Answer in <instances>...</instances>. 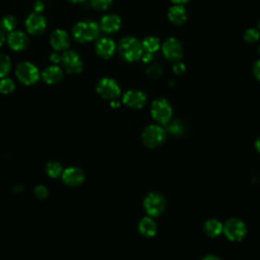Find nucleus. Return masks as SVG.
Returning <instances> with one entry per match:
<instances>
[{"mask_svg":"<svg viewBox=\"0 0 260 260\" xmlns=\"http://www.w3.org/2000/svg\"><path fill=\"white\" fill-rule=\"evenodd\" d=\"M166 138L165 129L158 125L146 127L142 133V141L147 147H156L160 145Z\"/></svg>","mask_w":260,"mask_h":260,"instance_id":"obj_5","label":"nucleus"},{"mask_svg":"<svg viewBox=\"0 0 260 260\" xmlns=\"http://www.w3.org/2000/svg\"><path fill=\"white\" fill-rule=\"evenodd\" d=\"M17 20L13 15H6L0 20V27L3 31H12L16 26Z\"/></svg>","mask_w":260,"mask_h":260,"instance_id":"obj_24","label":"nucleus"},{"mask_svg":"<svg viewBox=\"0 0 260 260\" xmlns=\"http://www.w3.org/2000/svg\"><path fill=\"white\" fill-rule=\"evenodd\" d=\"M89 1L91 6L96 10H106L112 4V0H89Z\"/></svg>","mask_w":260,"mask_h":260,"instance_id":"obj_30","label":"nucleus"},{"mask_svg":"<svg viewBox=\"0 0 260 260\" xmlns=\"http://www.w3.org/2000/svg\"><path fill=\"white\" fill-rule=\"evenodd\" d=\"M100 25L93 20L78 21L72 28L73 38L79 43H87L98 39L100 35Z\"/></svg>","mask_w":260,"mask_h":260,"instance_id":"obj_1","label":"nucleus"},{"mask_svg":"<svg viewBox=\"0 0 260 260\" xmlns=\"http://www.w3.org/2000/svg\"><path fill=\"white\" fill-rule=\"evenodd\" d=\"M45 172L46 174L53 179H56L58 177H60L63 173V167L59 161L56 160H51L49 162L46 164L45 167Z\"/></svg>","mask_w":260,"mask_h":260,"instance_id":"obj_22","label":"nucleus"},{"mask_svg":"<svg viewBox=\"0 0 260 260\" xmlns=\"http://www.w3.org/2000/svg\"><path fill=\"white\" fill-rule=\"evenodd\" d=\"M4 42H5V36H4L3 30L0 28V46H2Z\"/></svg>","mask_w":260,"mask_h":260,"instance_id":"obj_38","label":"nucleus"},{"mask_svg":"<svg viewBox=\"0 0 260 260\" xmlns=\"http://www.w3.org/2000/svg\"><path fill=\"white\" fill-rule=\"evenodd\" d=\"M15 88V84L11 78L3 77L0 80V92L3 94L11 93Z\"/></svg>","mask_w":260,"mask_h":260,"instance_id":"obj_26","label":"nucleus"},{"mask_svg":"<svg viewBox=\"0 0 260 260\" xmlns=\"http://www.w3.org/2000/svg\"><path fill=\"white\" fill-rule=\"evenodd\" d=\"M142 49L147 53H154L159 48V41L155 37H147L142 41Z\"/></svg>","mask_w":260,"mask_h":260,"instance_id":"obj_23","label":"nucleus"},{"mask_svg":"<svg viewBox=\"0 0 260 260\" xmlns=\"http://www.w3.org/2000/svg\"><path fill=\"white\" fill-rule=\"evenodd\" d=\"M121 26V18L117 14L104 15L100 21V28L108 34L117 31Z\"/></svg>","mask_w":260,"mask_h":260,"instance_id":"obj_17","label":"nucleus"},{"mask_svg":"<svg viewBox=\"0 0 260 260\" xmlns=\"http://www.w3.org/2000/svg\"><path fill=\"white\" fill-rule=\"evenodd\" d=\"M96 91L104 99L115 100L120 95L121 89L116 80L110 77H105L98 82Z\"/></svg>","mask_w":260,"mask_h":260,"instance_id":"obj_7","label":"nucleus"},{"mask_svg":"<svg viewBox=\"0 0 260 260\" xmlns=\"http://www.w3.org/2000/svg\"><path fill=\"white\" fill-rule=\"evenodd\" d=\"M167 130L173 134V135H176V136H180L184 133L185 129H184V125L178 121V120H175V121H172L171 123L168 124L167 126Z\"/></svg>","mask_w":260,"mask_h":260,"instance_id":"obj_27","label":"nucleus"},{"mask_svg":"<svg viewBox=\"0 0 260 260\" xmlns=\"http://www.w3.org/2000/svg\"><path fill=\"white\" fill-rule=\"evenodd\" d=\"M15 74L17 79L25 85L35 84L40 79V71L38 67L28 61L18 63Z\"/></svg>","mask_w":260,"mask_h":260,"instance_id":"obj_3","label":"nucleus"},{"mask_svg":"<svg viewBox=\"0 0 260 260\" xmlns=\"http://www.w3.org/2000/svg\"><path fill=\"white\" fill-rule=\"evenodd\" d=\"M32 8H34V12L41 13L44 10L45 5H44V3L41 0H36L34 2V4H32Z\"/></svg>","mask_w":260,"mask_h":260,"instance_id":"obj_33","label":"nucleus"},{"mask_svg":"<svg viewBox=\"0 0 260 260\" xmlns=\"http://www.w3.org/2000/svg\"><path fill=\"white\" fill-rule=\"evenodd\" d=\"M146 100V94L143 91L137 89H130L123 95V103L134 109L142 108L145 105Z\"/></svg>","mask_w":260,"mask_h":260,"instance_id":"obj_13","label":"nucleus"},{"mask_svg":"<svg viewBox=\"0 0 260 260\" xmlns=\"http://www.w3.org/2000/svg\"><path fill=\"white\" fill-rule=\"evenodd\" d=\"M139 232L144 237H152L156 233V224L150 217H144L140 220L138 225Z\"/></svg>","mask_w":260,"mask_h":260,"instance_id":"obj_20","label":"nucleus"},{"mask_svg":"<svg viewBox=\"0 0 260 260\" xmlns=\"http://www.w3.org/2000/svg\"><path fill=\"white\" fill-rule=\"evenodd\" d=\"M168 17L174 24H183L187 19V11L182 5L176 4L169 9Z\"/></svg>","mask_w":260,"mask_h":260,"instance_id":"obj_19","label":"nucleus"},{"mask_svg":"<svg viewBox=\"0 0 260 260\" xmlns=\"http://www.w3.org/2000/svg\"><path fill=\"white\" fill-rule=\"evenodd\" d=\"M259 55H260V47H259Z\"/></svg>","mask_w":260,"mask_h":260,"instance_id":"obj_43","label":"nucleus"},{"mask_svg":"<svg viewBox=\"0 0 260 260\" xmlns=\"http://www.w3.org/2000/svg\"><path fill=\"white\" fill-rule=\"evenodd\" d=\"M141 59H142V61H143V62H145V63L150 62V61L152 60V54H151V53H147V52H146L145 54H142Z\"/></svg>","mask_w":260,"mask_h":260,"instance_id":"obj_36","label":"nucleus"},{"mask_svg":"<svg viewBox=\"0 0 260 260\" xmlns=\"http://www.w3.org/2000/svg\"><path fill=\"white\" fill-rule=\"evenodd\" d=\"M185 70H186L185 64L182 63V62H176V63L174 64V66H173V71H174L176 74H178V75L183 74V73L185 72Z\"/></svg>","mask_w":260,"mask_h":260,"instance_id":"obj_32","label":"nucleus"},{"mask_svg":"<svg viewBox=\"0 0 260 260\" xmlns=\"http://www.w3.org/2000/svg\"><path fill=\"white\" fill-rule=\"evenodd\" d=\"M34 194L35 196L38 198V199H41V200H44L48 197L49 195V190L46 186L44 185H37L34 189Z\"/></svg>","mask_w":260,"mask_h":260,"instance_id":"obj_31","label":"nucleus"},{"mask_svg":"<svg viewBox=\"0 0 260 260\" xmlns=\"http://www.w3.org/2000/svg\"><path fill=\"white\" fill-rule=\"evenodd\" d=\"M255 147H256V149L260 152V137L256 140V142H255Z\"/></svg>","mask_w":260,"mask_h":260,"instance_id":"obj_40","label":"nucleus"},{"mask_svg":"<svg viewBox=\"0 0 260 260\" xmlns=\"http://www.w3.org/2000/svg\"><path fill=\"white\" fill-rule=\"evenodd\" d=\"M7 44L13 51H21L25 49L28 43L27 36L21 30H12L7 36Z\"/></svg>","mask_w":260,"mask_h":260,"instance_id":"obj_15","label":"nucleus"},{"mask_svg":"<svg viewBox=\"0 0 260 260\" xmlns=\"http://www.w3.org/2000/svg\"><path fill=\"white\" fill-rule=\"evenodd\" d=\"M68 1H70L72 3H82V2H84L86 0H68Z\"/></svg>","mask_w":260,"mask_h":260,"instance_id":"obj_41","label":"nucleus"},{"mask_svg":"<svg viewBox=\"0 0 260 260\" xmlns=\"http://www.w3.org/2000/svg\"><path fill=\"white\" fill-rule=\"evenodd\" d=\"M143 205L147 214L151 216H157L164 211L166 207V200L161 194L152 192L144 198Z\"/></svg>","mask_w":260,"mask_h":260,"instance_id":"obj_6","label":"nucleus"},{"mask_svg":"<svg viewBox=\"0 0 260 260\" xmlns=\"http://www.w3.org/2000/svg\"><path fill=\"white\" fill-rule=\"evenodd\" d=\"M258 28H259V31H260V20H259V22H258Z\"/></svg>","mask_w":260,"mask_h":260,"instance_id":"obj_42","label":"nucleus"},{"mask_svg":"<svg viewBox=\"0 0 260 260\" xmlns=\"http://www.w3.org/2000/svg\"><path fill=\"white\" fill-rule=\"evenodd\" d=\"M50 44L56 51H66L70 45V39L64 29L57 28L50 36Z\"/></svg>","mask_w":260,"mask_h":260,"instance_id":"obj_14","label":"nucleus"},{"mask_svg":"<svg viewBox=\"0 0 260 260\" xmlns=\"http://www.w3.org/2000/svg\"><path fill=\"white\" fill-rule=\"evenodd\" d=\"M253 72H254L255 77L260 81V59L258 61H256V63L254 64Z\"/></svg>","mask_w":260,"mask_h":260,"instance_id":"obj_34","label":"nucleus"},{"mask_svg":"<svg viewBox=\"0 0 260 260\" xmlns=\"http://www.w3.org/2000/svg\"><path fill=\"white\" fill-rule=\"evenodd\" d=\"M119 53L126 61H136L140 59L143 54L142 44L136 38L126 37L122 39L119 44Z\"/></svg>","mask_w":260,"mask_h":260,"instance_id":"obj_2","label":"nucleus"},{"mask_svg":"<svg viewBox=\"0 0 260 260\" xmlns=\"http://www.w3.org/2000/svg\"><path fill=\"white\" fill-rule=\"evenodd\" d=\"M223 233L231 241H241L246 235L245 223L238 218H231L226 220L223 226Z\"/></svg>","mask_w":260,"mask_h":260,"instance_id":"obj_8","label":"nucleus"},{"mask_svg":"<svg viewBox=\"0 0 260 260\" xmlns=\"http://www.w3.org/2000/svg\"><path fill=\"white\" fill-rule=\"evenodd\" d=\"M222 224L217 219H209L204 223V232L209 237H217L222 232Z\"/></svg>","mask_w":260,"mask_h":260,"instance_id":"obj_21","label":"nucleus"},{"mask_svg":"<svg viewBox=\"0 0 260 260\" xmlns=\"http://www.w3.org/2000/svg\"><path fill=\"white\" fill-rule=\"evenodd\" d=\"M162 73V67L160 64H153L146 69V74L150 78H157Z\"/></svg>","mask_w":260,"mask_h":260,"instance_id":"obj_28","label":"nucleus"},{"mask_svg":"<svg viewBox=\"0 0 260 260\" xmlns=\"http://www.w3.org/2000/svg\"><path fill=\"white\" fill-rule=\"evenodd\" d=\"M172 2H174L175 4H179V5H181V4H184V3H186L188 0H171Z\"/></svg>","mask_w":260,"mask_h":260,"instance_id":"obj_39","label":"nucleus"},{"mask_svg":"<svg viewBox=\"0 0 260 260\" xmlns=\"http://www.w3.org/2000/svg\"><path fill=\"white\" fill-rule=\"evenodd\" d=\"M63 77V70L58 65L46 67L42 72V78L47 84H55Z\"/></svg>","mask_w":260,"mask_h":260,"instance_id":"obj_18","label":"nucleus"},{"mask_svg":"<svg viewBox=\"0 0 260 260\" xmlns=\"http://www.w3.org/2000/svg\"><path fill=\"white\" fill-rule=\"evenodd\" d=\"M25 28L31 35L42 34L47 26V20L41 13L32 12L25 19Z\"/></svg>","mask_w":260,"mask_h":260,"instance_id":"obj_12","label":"nucleus"},{"mask_svg":"<svg viewBox=\"0 0 260 260\" xmlns=\"http://www.w3.org/2000/svg\"><path fill=\"white\" fill-rule=\"evenodd\" d=\"M61 63L68 73H79L83 67L80 56L72 50L64 51L61 55Z\"/></svg>","mask_w":260,"mask_h":260,"instance_id":"obj_9","label":"nucleus"},{"mask_svg":"<svg viewBox=\"0 0 260 260\" xmlns=\"http://www.w3.org/2000/svg\"><path fill=\"white\" fill-rule=\"evenodd\" d=\"M116 50L115 42L110 38H101L95 44V51L99 56L108 59L112 57Z\"/></svg>","mask_w":260,"mask_h":260,"instance_id":"obj_16","label":"nucleus"},{"mask_svg":"<svg viewBox=\"0 0 260 260\" xmlns=\"http://www.w3.org/2000/svg\"><path fill=\"white\" fill-rule=\"evenodd\" d=\"M201 260H220L218 257H216V256H213V255H208V256H206V257H204L203 259H201Z\"/></svg>","mask_w":260,"mask_h":260,"instance_id":"obj_37","label":"nucleus"},{"mask_svg":"<svg viewBox=\"0 0 260 260\" xmlns=\"http://www.w3.org/2000/svg\"><path fill=\"white\" fill-rule=\"evenodd\" d=\"M151 116L160 124H167L172 117V107L165 99H157L151 105Z\"/></svg>","mask_w":260,"mask_h":260,"instance_id":"obj_4","label":"nucleus"},{"mask_svg":"<svg viewBox=\"0 0 260 260\" xmlns=\"http://www.w3.org/2000/svg\"><path fill=\"white\" fill-rule=\"evenodd\" d=\"M50 61L51 62H53V63H59V62H61V55L60 54H58L57 52H55V53H52L51 55H50Z\"/></svg>","mask_w":260,"mask_h":260,"instance_id":"obj_35","label":"nucleus"},{"mask_svg":"<svg viewBox=\"0 0 260 260\" xmlns=\"http://www.w3.org/2000/svg\"><path fill=\"white\" fill-rule=\"evenodd\" d=\"M260 37V32L258 29L256 28H249L246 30L245 35H244V40L247 43H255L256 41H258Z\"/></svg>","mask_w":260,"mask_h":260,"instance_id":"obj_29","label":"nucleus"},{"mask_svg":"<svg viewBox=\"0 0 260 260\" xmlns=\"http://www.w3.org/2000/svg\"><path fill=\"white\" fill-rule=\"evenodd\" d=\"M161 51L164 56L170 61H179L183 56L182 45L176 38L167 39L161 46Z\"/></svg>","mask_w":260,"mask_h":260,"instance_id":"obj_10","label":"nucleus"},{"mask_svg":"<svg viewBox=\"0 0 260 260\" xmlns=\"http://www.w3.org/2000/svg\"><path fill=\"white\" fill-rule=\"evenodd\" d=\"M11 68V60L5 54H0V78L6 77Z\"/></svg>","mask_w":260,"mask_h":260,"instance_id":"obj_25","label":"nucleus"},{"mask_svg":"<svg viewBox=\"0 0 260 260\" xmlns=\"http://www.w3.org/2000/svg\"><path fill=\"white\" fill-rule=\"evenodd\" d=\"M62 181L65 185L70 187H77L84 182V172L77 167H68L63 170L61 175Z\"/></svg>","mask_w":260,"mask_h":260,"instance_id":"obj_11","label":"nucleus"}]
</instances>
